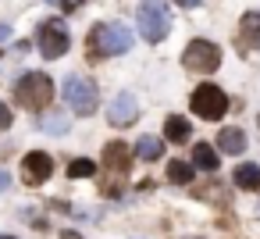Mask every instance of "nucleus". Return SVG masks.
I'll use <instances>...</instances> for the list:
<instances>
[{"mask_svg":"<svg viewBox=\"0 0 260 239\" xmlns=\"http://www.w3.org/2000/svg\"><path fill=\"white\" fill-rule=\"evenodd\" d=\"M189 107H192V114H200V118H207V122H217V118H224V111H228V97H224V89H217L214 82H203V86L192 89Z\"/></svg>","mask_w":260,"mask_h":239,"instance_id":"5","label":"nucleus"},{"mask_svg":"<svg viewBox=\"0 0 260 239\" xmlns=\"http://www.w3.org/2000/svg\"><path fill=\"white\" fill-rule=\"evenodd\" d=\"M136 118H139V100H136L128 89H121V93L111 100V107H107V122L121 129V125H132Z\"/></svg>","mask_w":260,"mask_h":239,"instance_id":"9","label":"nucleus"},{"mask_svg":"<svg viewBox=\"0 0 260 239\" xmlns=\"http://www.w3.org/2000/svg\"><path fill=\"white\" fill-rule=\"evenodd\" d=\"M221 154H242L246 150V132L242 129H235V125H228V129H221L217 132V143H214Z\"/></svg>","mask_w":260,"mask_h":239,"instance_id":"12","label":"nucleus"},{"mask_svg":"<svg viewBox=\"0 0 260 239\" xmlns=\"http://www.w3.org/2000/svg\"><path fill=\"white\" fill-rule=\"evenodd\" d=\"M8 33H11L8 25H0V40H8Z\"/></svg>","mask_w":260,"mask_h":239,"instance_id":"22","label":"nucleus"},{"mask_svg":"<svg viewBox=\"0 0 260 239\" xmlns=\"http://www.w3.org/2000/svg\"><path fill=\"white\" fill-rule=\"evenodd\" d=\"M128 164H132V154H128V146L125 143H107L104 146V168L107 171H114V175H128Z\"/></svg>","mask_w":260,"mask_h":239,"instance_id":"11","label":"nucleus"},{"mask_svg":"<svg viewBox=\"0 0 260 239\" xmlns=\"http://www.w3.org/2000/svg\"><path fill=\"white\" fill-rule=\"evenodd\" d=\"M132 29L121 25V22H107V25H93L89 33V57H114V54H128L132 50Z\"/></svg>","mask_w":260,"mask_h":239,"instance_id":"1","label":"nucleus"},{"mask_svg":"<svg viewBox=\"0 0 260 239\" xmlns=\"http://www.w3.org/2000/svg\"><path fill=\"white\" fill-rule=\"evenodd\" d=\"M40 129L50 132V136H64V132H68V118H64V114H47V118L40 122Z\"/></svg>","mask_w":260,"mask_h":239,"instance_id":"18","label":"nucleus"},{"mask_svg":"<svg viewBox=\"0 0 260 239\" xmlns=\"http://www.w3.org/2000/svg\"><path fill=\"white\" fill-rule=\"evenodd\" d=\"M68 175H72V178H89V175H96V164H93L89 157H79V161L68 164Z\"/></svg>","mask_w":260,"mask_h":239,"instance_id":"19","label":"nucleus"},{"mask_svg":"<svg viewBox=\"0 0 260 239\" xmlns=\"http://www.w3.org/2000/svg\"><path fill=\"white\" fill-rule=\"evenodd\" d=\"M189 136H192V129H189V122H185V118L171 114V118L164 122V139H171V143H185Z\"/></svg>","mask_w":260,"mask_h":239,"instance_id":"15","label":"nucleus"},{"mask_svg":"<svg viewBox=\"0 0 260 239\" xmlns=\"http://www.w3.org/2000/svg\"><path fill=\"white\" fill-rule=\"evenodd\" d=\"M160 154H164V139H157V136H143L136 143V157L139 161H157Z\"/></svg>","mask_w":260,"mask_h":239,"instance_id":"16","label":"nucleus"},{"mask_svg":"<svg viewBox=\"0 0 260 239\" xmlns=\"http://www.w3.org/2000/svg\"><path fill=\"white\" fill-rule=\"evenodd\" d=\"M136 22H139V36L150 40V43H160V40L171 33V18H168V11H164V4H157V0L139 4Z\"/></svg>","mask_w":260,"mask_h":239,"instance_id":"4","label":"nucleus"},{"mask_svg":"<svg viewBox=\"0 0 260 239\" xmlns=\"http://www.w3.org/2000/svg\"><path fill=\"white\" fill-rule=\"evenodd\" d=\"M192 164H196L200 171H207V175H214L221 161H217V150H214L210 143H196V146H192Z\"/></svg>","mask_w":260,"mask_h":239,"instance_id":"13","label":"nucleus"},{"mask_svg":"<svg viewBox=\"0 0 260 239\" xmlns=\"http://www.w3.org/2000/svg\"><path fill=\"white\" fill-rule=\"evenodd\" d=\"M22 175H25V182H29V186L47 182V178L54 175V157H50V154H43V150L25 154V157H22Z\"/></svg>","mask_w":260,"mask_h":239,"instance_id":"8","label":"nucleus"},{"mask_svg":"<svg viewBox=\"0 0 260 239\" xmlns=\"http://www.w3.org/2000/svg\"><path fill=\"white\" fill-rule=\"evenodd\" d=\"M64 100H68V107L75 111V114H93L96 111V104H100V89H96V82L93 79H86V75H68L64 79Z\"/></svg>","mask_w":260,"mask_h":239,"instance_id":"3","label":"nucleus"},{"mask_svg":"<svg viewBox=\"0 0 260 239\" xmlns=\"http://www.w3.org/2000/svg\"><path fill=\"white\" fill-rule=\"evenodd\" d=\"M54 100V82L43 72H25L15 82V104L25 111H47Z\"/></svg>","mask_w":260,"mask_h":239,"instance_id":"2","label":"nucleus"},{"mask_svg":"<svg viewBox=\"0 0 260 239\" xmlns=\"http://www.w3.org/2000/svg\"><path fill=\"white\" fill-rule=\"evenodd\" d=\"M168 178H171L175 186L192 182V164H185V161H171V164H168Z\"/></svg>","mask_w":260,"mask_h":239,"instance_id":"17","label":"nucleus"},{"mask_svg":"<svg viewBox=\"0 0 260 239\" xmlns=\"http://www.w3.org/2000/svg\"><path fill=\"white\" fill-rule=\"evenodd\" d=\"M182 65L196 75H210L217 65H221V47L210 43V40H192L185 50H182Z\"/></svg>","mask_w":260,"mask_h":239,"instance_id":"6","label":"nucleus"},{"mask_svg":"<svg viewBox=\"0 0 260 239\" xmlns=\"http://www.w3.org/2000/svg\"><path fill=\"white\" fill-rule=\"evenodd\" d=\"M235 43H239L242 50H260V11H249V15H242Z\"/></svg>","mask_w":260,"mask_h":239,"instance_id":"10","label":"nucleus"},{"mask_svg":"<svg viewBox=\"0 0 260 239\" xmlns=\"http://www.w3.org/2000/svg\"><path fill=\"white\" fill-rule=\"evenodd\" d=\"M0 239H8V235H0Z\"/></svg>","mask_w":260,"mask_h":239,"instance_id":"23","label":"nucleus"},{"mask_svg":"<svg viewBox=\"0 0 260 239\" xmlns=\"http://www.w3.org/2000/svg\"><path fill=\"white\" fill-rule=\"evenodd\" d=\"M4 129H11V107L0 104V132H4Z\"/></svg>","mask_w":260,"mask_h":239,"instance_id":"20","label":"nucleus"},{"mask_svg":"<svg viewBox=\"0 0 260 239\" xmlns=\"http://www.w3.org/2000/svg\"><path fill=\"white\" fill-rule=\"evenodd\" d=\"M232 182L239 189H260V164H239L232 171Z\"/></svg>","mask_w":260,"mask_h":239,"instance_id":"14","label":"nucleus"},{"mask_svg":"<svg viewBox=\"0 0 260 239\" xmlns=\"http://www.w3.org/2000/svg\"><path fill=\"white\" fill-rule=\"evenodd\" d=\"M36 43H40V54H43L47 61H54V57L68 54L72 36H68V29H64V22H61V18H50V22H43V25H40Z\"/></svg>","mask_w":260,"mask_h":239,"instance_id":"7","label":"nucleus"},{"mask_svg":"<svg viewBox=\"0 0 260 239\" xmlns=\"http://www.w3.org/2000/svg\"><path fill=\"white\" fill-rule=\"evenodd\" d=\"M8 186H11V175H8V171H4V168H0V193H4V189H8Z\"/></svg>","mask_w":260,"mask_h":239,"instance_id":"21","label":"nucleus"}]
</instances>
